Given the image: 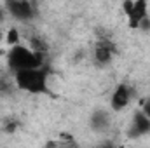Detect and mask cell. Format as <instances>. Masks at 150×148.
<instances>
[{"mask_svg": "<svg viewBox=\"0 0 150 148\" xmlns=\"http://www.w3.org/2000/svg\"><path fill=\"white\" fill-rule=\"evenodd\" d=\"M7 61L14 72L26 70V68H40L42 66V52H35L23 45H12Z\"/></svg>", "mask_w": 150, "mask_h": 148, "instance_id": "1", "label": "cell"}, {"mask_svg": "<svg viewBox=\"0 0 150 148\" xmlns=\"http://www.w3.org/2000/svg\"><path fill=\"white\" fill-rule=\"evenodd\" d=\"M16 84L19 89H25L28 92H45L47 82H45V73L40 68H26L16 72Z\"/></svg>", "mask_w": 150, "mask_h": 148, "instance_id": "2", "label": "cell"}, {"mask_svg": "<svg viewBox=\"0 0 150 148\" xmlns=\"http://www.w3.org/2000/svg\"><path fill=\"white\" fill-rule=\"evenodd\" d=\"M7 9L16 19H21V21L32 19L35 12L33 5L28 0H7Z\"/></svg>", "mask_w": 150, "mask_h": 148, "instance_id": "3", "label": "cell"}, {"mask_svg": "<svg viewBox=\"0 0 150 148\" xmlns=\"http://www.w3.org/2000/svg\"><path fill=\"white\" fill-rule=\"evenodd\" d=\"M147 5H149L147 0H136L133 4V9L127 14V21H129L131 28H138L140 23H142V19L147 18Z\"/></svg>", "mask_w": 150, "mask_h": 148, "instance_id": "4", "label": "cell"}, {"mask_svg": "<svg viewBox=\"0 0 150 148\" xmlns=\"http://www.w3.org/2000/svg\"><path fill=\"white\" fill-rule=\"evenodd\" d=\"M129 96H131V94H129L127 85H124V84L117 85V89L113 91V94H112V108L113 110H122V108L127 105Z\"/></svg>", "mask_w": 150, "mask_h": 148, "instance_id": "5", "label": "cell"}, {"mask_svg": "<svg viewBox=\"0 0 150 148\" xmlns=\"http://www.w3.org/2000/svg\"><path fill=\"white\" fill-rule=\"evenodd\" d=\"M149 131H150V117H147L143 111H136L134 120H133V136L147 134Z\"/></svg>", "mask_w": 150, "mask_h": 148, "instance_id": "6", "label": "cell"}, {"mask_svg": "<svg viewBox=\"0 0 150 148\" xmlns=\"http://www.w3.org/2000/svg\"><path fill=\"white\" fill-rule=\"evenodd\" d=\"M115 52V47H113L110 42H107V40H101L98 45H96V51H94V56H96V59H98V63H108L110 59H112V54Z\"/></svg>", "mask_w": 150, "mask_h": 148, "instance_id": "7", "label": "cell"}, {"mask_svg": "<svg viewBox=\"0 0 150 148\" xmlns=\"http://www.w3.org/2000/svg\"><path fill=\"white\" fill-rule=\"evenodd\" d=\"M108 125V117L105 111H96L91 118V127L96 129V131H103L105 127Z\"/></svg>", "mask_w": 150, "mask_h": 148, "instance_id": "8", "label": "cell"}, {"mask_svg": "<svg viewBox=\"0 0 150 148\" xmlns=\"http://www.w3.org/2000/svg\"><path fill=\"white\" fill-rule=\"evenodd\" d=\"M7 42H9L11 45H18V44H19V32H18L16 28H11V30L7 32Z\"/></svg>", "mask_w": 150, "mask_h": 148, "instance_id": "9", "label": "cell"}, {"mask_svg": "<svg viewBox=\"0 0 150 148\" xmlns=\"http://www.w3.org/2000/svg\"><path fill=\"white\" fill-rule=\"evenodd\" d=\"M142 111L147 115V117H150V98H145V99H142Z\"/></svg>", "mask_w": 150, "mask_h": 148, "instance_id": "10", "label": "cell"}, {"mask_svg": "<svg viewBox=\"0 0 150 148\" xmlns=\"http://www.w3.org/2000/svg\"><path fill=\"white\" fill-rule=\"evenodd\" d=\"M133 4H134L133 0H126V2H124V12H126V14H129V12H131V9H133Z\"/></svg>", "mask_w": 150, "mask_h": 148, "instance_id": "11", "label": "cell"}, {"mask_svg": "<svg viewBox=\"0 0 150 148\" xmlns=\"http://www.w3.org/2000/svg\"><path fill=\"white\" fill-rule=\"evenodd\" d=\"M2 18H4V12H2V9H0V19H2Z\"/></svg>", "mask_w": 150, "mask_h": 148, "instance_id": "12", "label": "cell"}]
</instances>
